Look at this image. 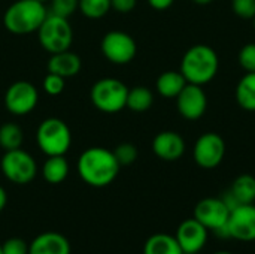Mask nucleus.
Masks as SVG:
<instances>
[{"label":"nucleus","instance_id":"obj_1","mask_svg":"<svg viewBox=\"0 0 255 254\" xmlns=\"http://www.w3.org/2000/svg\"><path fill=\"white\" fill-rule=\"evenodd\" d=\"M120 163L114 154L102 147H93L85 150L78 159V174L84 183L91 187L109 186L120 172Z\"/></svg>","mask_w":255,"mask_h":254},{"label":"nucleus","instance_id":"obj_2","mask_svg":"<svg viewBox=\"0 0 255 254\" xmlns=\"http://www.w3.org/2000/svg\"><path fill=\"white\" fill-rule=\"evenodd\" d=\"M220 67V60L215 49L209 45H194L182 57L181 73L188 84L203 85L211 82Z\"/></svg>","mask_w":255,"mask_h":254},{"label":"nucleus","instance_id":"obj_3","mask_svg":"<svg viewBox=\"0 0 255 254\" xmlns=\"http://www.w3.org/2000/svg\"><path fill=\"white\" fill-rule=\"evenodd\" d=\"M46 15L45 3L37 0H16L6 9L3 24L13 34H28L39 30Z\"/></svg>","mask_w":255,"mask_h":254},{"label":"nucleus","instance_id":"obj_4","mask_svg":"<svg viewBox=\"0 0 255 254\" xmlns=\"http://www.w3.org/2000/svg\"><path fill=\"white\" fill-rule=\"evenodd\" d=\"M37 145L43 154L51 156H64L72 144V133L69 126L60 118H46L43 120L36 132Z\"/></svg>","mask_w":255,"mask_h":254},{"label":"nucleus","instance_id":"obj_5","mask_svg":"<svg viewBox=\"0 0 255 254\" xmlns=\"http://www.w3.org/2000/svg\"><path fill=\"white\" fill-rule=\"evenodd\" d=\"M37 34L42 48L49 54L67 51L70 49L73 42V30L69 24V19L58 15H52L49 12L42 25L39 27Z\"/></svg>","mask_w":255,"mask_h":254},{"label":"nucleus","instance_id":"obj_6","mask_svg":"<svg viewBox=\"0 0 255 254\" xmlns=\"http://www.w3.org/2000/svg\"><path fill=\"white\" fill-rule=\"evenodd\" d=\"M128 88L115 78H103L97 81L90 91L93 105L105 114H117L127 105Z\"/></svg>","mask_w":255,"mask_h":254},{"label":"nucleus","instance_id":"obj_7","mask_svg":"<svg viewBox=\"0 0 255 254\" xmlns=\"http://www.w3.org/2000/svg\"><path fill=\"white\" fill-rule=\"evenodd\" d=\"M0 165L3 175L13 184H28L37 172L34 159L21 148L6 151Z\"/></svg>","mask_w":255,"mask_h":254},{"label":"nucleus","instance_id":"obj_8","mask_svg":"<svg viewBox=\"0 0 255 254\" xmlns=\"http://www.w3.org/2000/svg\"><path fill=\"white\" fill-rule=\"evenodd\" d=\"M102 52L114 64H127L130 63L137 51L134 39L124 31H109L102 39Z\"/></svg>","mask_w":255,"mask_h":254},{"label":"nucleus","instance_id":"obj_9","mask_svg":"<svg viewBox=\"0 0 255 254\" xmlns=\"http://www.w3.org/2000/svg\"><path fill=\"white\" fill-rule=\"evenodd\" d=\"M224 156H226V142L215 132L203 133L196 141L193 148V157L196 163L203 169L217 168L223 162Z\"/></svg>","mask_w":255,"mask_h":254},{"label":"nucleus","instance_id":"obj_10","mask_svg":"<svg viewBox=\"0 0 255 254\" xmlns=\"http://www.w3.org/2000/svg\"><path fill=\"white\" fill-rule=\"evenodd\" d=\"M39 100V93L36 87L28 81L13 82L4 94V106L13 115L30 114Z\"/></svg>","mask_w":255,"mask_h":254},{"label":"nucleus","instance_id":"obj_11","mask_svg":"<svg viewBox=\"0 0 255 254\" xmlns=\"http://www.w3.org/2000/svg\"><path fill=\"white\" fill-rule=\"evenodd\" d=\"M230 210L221 198L202 199L194 208V219L199 220L208 231H217L227 225Z\"/></svg>","mask_w":255,"mask_h":254},{"label":"nucleus","instance_id":"obj_12","mask_svg":"<svg viewBox=\"0 0 255 254\" xmlns=\"http://www.w3.org/2000/svg\"><path fill=\"white\" fill-rule=\"evenodd\" d=\"M227 228L230 238L239 241H255V205L244 204L230 211Z\"/></svg>","mask_w":255,"mask_h":254},{"label":"nucleus","instance_id":"obj_13","mask_svg":"<svg viewBox=\"0 0 255 254\" xmlns=\"http://www.w3.org/2000/svg\"><path fill=\"white\" fill-rule=\"evenodd\" d=\"M179 114L187 120H199L208 108V97L202 85L187 84L176 97Z\"/></svg>","mask_w":255,"mask_h":254},{"label":"nucleus","instance_id":"obj_14","mask_svg":"<svg viewBox=\"0 0 255 254\" xmlns=\"http://www.w3.org/2000/svg\"><path fill=\"white\" fill-rule=\"evenodd\" d=\"M176 241L184 254H196L208 241V229L196 219L185 220L176 231Z\"/></svg>","mask_w":255,"mask_h":254},{"label":"nucleus","instance_id":"obj_15","mask_svg":"<svg viewBox=\"0 0 255 254\" xmlns=\"http://www.w3.org/2000/svg\"><path fill=\"white\" fill-rule=\"evenodd\" d=\"M152 150L158 159L166 162H175L184 156L185 141L179 133L172 130H164L154 138Z\"/></svg>","mask_w":255,"mask_h":254},{"label":"nucleus","instance_id":"obj_16","mask_svg":"<svg viewBox=\"0 0 255 254\" xmlns=\"http://www.w3.org/2000/svg\"><path fill=\"white\" fill-rule=\"evenodd\" d=\"M28 254H70V244L58 232H45L31 241Z\"/></svg>","mask_w":255,"mask_h":254},{"label":"nucleus","instance_id":"obj_17","mask_svg":"<svg viewBox=\"0 0 255 254\" xmlns=\"http://www.w3.org/2000/svg\"><path fill=\"white\" fill-rule=\"evenodd\" d=\"M82 67L79 55H76L72 51H61L51 54V58L48 61V72L55 73L61 78H70L79 73Z\"/></svg>","mask_w":255,"mask_h":254},{"label":"nucleus","instance_id":"obj_18","mask_svg":"<svg viewBox=\"0 0 255 254\" xmlns=\"http://www.w3.org/2000/svg\"><path fill=\"white\" fill-rule=\"evenodd\" d=\"M187 79L184 78V75L181 72L176 70H167L163 72L158 79H157V91L166 97V99H173L178 97V94L184 90V87L187 85Z\"/></svg>","mask_w":255,"mask_h":254},{"label":"nucleus","instance_id":"obj_19","mask_svg":"<svg viewBox=\"0 0 255 254\" xmlns=\"http://www.w3.org/2000/svg\"><path fill=\"white\" fill-rule=\"evenodd\" d=\"M69 175V163L64 156H51L42 166V177L49 184H60Z\"/></svg>","mask_w":255,"mask_h":254},{"label":"nucleus","instance_id":"obj_20","mask_svg":"<svg viewBox=\"0 0 255 254\" xmlns=\"http://www.w3.org/2000/svg\"><path fill=\"white\" fill-rule=\"evenodd\" d=\"M143 254H184L176 238L167 234L152 235L143 247Z\"/></svg>","mask_w":255,"mask_h":254},{"label":"nucleus","instance_id":"obj_21","mask_svg":"<svg viewBox=\"0 0 255 254\" xmlns=\"http://www.w3.org/2000/svg\"><path fill=\"white\" fill-rule=\"evenodd\" d=\"M236 100L248 112H255V72H248L236 87Z\"/></svg>","mask_w":255,"mask_h":254},{"label":"nucleus","instance_id":"obj_22","mask_svg":"<svg viewBox=\"0 0 255 254\" xmlns=\"http://www.w3.org/2000/svg\"><path fill=\"white\" fill-rule=\"evenodd\" d=\"M232 195L236 198V201L244 205V204H254L255 201V178L253 175L244 174L239 175L230 189Z\"/></svg>","mask_w":255,"mask_h":254},{"label":"nucleus","instance_id":"obj_23","mask_svg":"<svg viewBox=\"0 0 255 254\" xmlns=\"http://www.w3.org/2000/svg\"><path fill=\"white\" fill-rule=\"evenodd\" d=\"M154 103V94L146 87H134L128 90L127 94V108L133 112H145Z\"/></svg>","mask_w":255,"mask_h":254},{"label":"nucleus","instance_id":"obj_24","mask_svg":"<svg viewBox=\"0 0 255 254\" xmlns=\"http://www.w3.org/2000/svg\"><path fill=\"white\" fill-rule=\"evenodd\" d=\"M24 135L19 126L13 123H6L0 127V147L4 151L21 148Z\"/></svg>","mask_w":255,"mask_h":254},{"label":"nucleus","instance_id":"obj_25","mask_svg":"<svg viewBox=\"0 0 255 254\" xmlns=\"http://www.w3.org/2000/svg\"><path fill=\"white\" fill-rule=\"evenodd\" d=\"M78 9L87 18L99 19L103 18L112 7H111V0H79Z\"/></svg>","mask_w":255,"mask_h":254},{"label":"nucleus","instance_id":"obj_26","mask_svg":"<svg viewBox=\"0 0 255 254\" xmlns=\"http://www.w3.org/2000/svg\"><path fill=\"white\" fill-rule=\"evenodd\" d=\"M114 154H115L120 166H128V165L136 162V159H137V148L133 144H130V142H123V144H120L114 150Z\"/></svg>","mask_w":255,"mask_h":254},{"label":"nucleus","instance_id":"obj_27","mask_svg":"<svg viewBox=\"0 0 255 254\" xmlns=\"http://www.w3.org/2000/svg\"><path fill=\"white\" fill-rule=\"evenodd\" d=\"M78 1L79 0H49V13L69 19V16L73 15V12L78 9Z\"/></svg>","mask_w":255,"mask_h":254},{"label":"nucleus","instance_id":"obj_28","mask_svg":"<svg viewBox=\"0 0 255 254\" xmlns=\"http://www.w3.org/2000/svg\"><path fill=\"white\" fill-rule=\"evenodd\" d=\"M239 64L247 72H255V43H247L241 48Z\"/></svg>","mask_w":255,"mask_h":254},{"label":"nucleus","instance_id":"obj_29","mask_svg":"<svg viewBox=\"0 0 255 254\" xmlns=\"http://www.w3.org/2000/svg\"><path fill=\"white\" fill-rule=\"evenodd\" d=\"M232 7L239 18L254 19L255 0H232Z\"/></svg>","mask_w":255,"mask_h":254},{"label":"nucleus","instance_id":"obj_30","mask_svg":"<svg viewBox=\"0 0 255 254\" xmlns=\"http://www.w3.org/2000/svg\"><path fill=\"white\" fill-rule=\"evenodd\" d=\"M43 90L51 96H58L64 90V78L55 73H48L43 78Z\"/></svg>","mask_w":255,"mask_h":254},{"label":"nucleus","instance_id":"obj_31","mask_svg":"<svg viewBox=\"0 0 255 254\" xmlns=\"http://www.w3.org/2000/svg\"><path fill=\"white\" fill-rule=\"evenodd\" d=\"M3 254H28V244L21 238H9L1 244Z\"/></svg>","mask_w":255,"mask_h":254},{"label":"nucleus","instance_id":"obj_32","mask_svg":"<svg viewBox=\"0 0 255 254\" xmlns=\"http://www.w3.org/2000/svg\"><path fill=\"white\" fill-rule=\"evenodd\" d=\"M137 0H111V7L115 9L117 12L127 13L134 9Z\"/></svg>","mask_w":255,"mask_h":254},{"label":"nucleus","instance_id":"obj_33","mask_svg":"<svg viewBox=\"0 0 255 254\" xmlns=\"http://www.w3.org/2000/svg\"><path fill=\"white\" fill-rule=\"evenodd\" d=\"M173 1L175 0H148L149 6L157 9V10H164V9L170 7L173 4Z\"/></svg>","mask_w":255,"mask_h":254},{"label":"nucleus","instance_id":"obj_34","mask_svg":"<svg viewBox=\"0 0 255 254\" xmlns=\"http://www.w3.org/2000/svg\"><path fill=\"white\" fill-rule=\"evenodd\" d=\"M6 202H7V196H6V192L3 187H0V211H3V208L6 207Z\"/></svg>","mask_w":255,"mask_h":254},{"label":"nucleus","instance_id":"obj_35","mask_svg":"<svg viewBox=\"0 0 255 254\" xmlns=\"http://www.w3.org/2000/svg\"><path fill=\"white\" fill-rule=\"evenodd\" d=\"M196 4H202V6H205V4H211L214 0H193Z\"/></svg>","mask_w":255,"mask_h":254},{"label":"nucleus","instance_id":"obj_36","mask_svg":"<svg viewBox=\"0 0 255 254\" xmlns=\"http://www.w3.org/2000/svg\"><path fill=\"white\" fill-rule=\"evenodd\" d=\"M215 254H232V253H229V252H218V253H215Z\"/></svg>","mask_w":255,"mask_h":254},{"label":"nucleus","instance_id":"obj_37","mask_svg":"<svg viewBox=\"0 0 255 254\" xmlns=\"http://www.w3.org/2000/svg\"><path fill=\"white\" fill-rule=\"evenodd\" d=\"M37 1H42V3H46V1H49V0H37Z\"/></svg>","mask_w":255,"mask_h":254},{"label":"nucleus","instance_id":"obj_38","mask_svg":"<svg viewBox=\"0 0 255 254\" xmlns=\"http://www.w3.org/2000/svg\"><path fill=\"white\" fill-rule=\"evenodd\" d=\"M0 254H3V253H1V246H0Z\"/></svg>","mask_w":255,"mask_h":254},{"label":"nucleus","instance_id":"obj_39","mask_svg":"<svg viewBox=\"0 0 255 254\" xmlns=\"http://www.w3.org/2000/svg\"><path fill=\"white\" fill-rule=\"evenodd\" d=\"M254 28H255V16H254Z\"/></svg>","mask_w":255,"mask_h":254}]
</instances>
